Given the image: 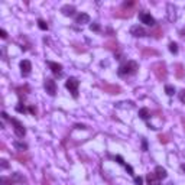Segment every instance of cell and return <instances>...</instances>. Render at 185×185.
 I'll return each instance as SVG.
<instances>
[{"label":"cell","mask_w":185,"mask_h":185,"mask_svg":"<svg viewBox=\"0 0 185 185\" xmlns=\"http://www.w3.org/2000/svg\"><path fill=\"white\" fill-rule=\"evenodd\" d=\"M138 70H139L138 62H136V61H127V62H124V64H122V65L119 66L117 74H119L120 77L135 75V74L138 72Z\"/></svg>","instance_id":"cell-1"},{"label":"cell","mask_w":185,"mask_h":185,"mask_svg":"<svg viewBox=\"0 0 185 185\" xmlns=\"http://www.w3.org/2000/svg\"><path fill=\"white\" fill-rule=\"evenodd\" d=\"M152 71L153 74L156 75V78L159 81H163L166 78V75H168V71H166V66L163 62H158V64H155V65L152 66Z\"/></svg>","instance_id":"cell-2"},{"label":"cell","mask_w":185,"mask_h":185,"mask_svg":"<svg viewBox=\"0 0 185 185\" xmlns=\"http://www.w3.org/2000/svg\"><path fill=\"white\" fill-rule=\"evenodd\" d=\"M78 86H80V81L77 80V78H74V77H71V78H68L65 82V87L70 90V93L72 94V97L74 99H77L78 97Z\"/></svg>","instance_id":"cell-3"},{"label":"cell","mask_w":185,"mask_h":185,"mask_svg":"<svg viewBox=\"0 0 185 185\" xmlns=\"http://www.w3.org/2000/svg\"><path fill=\"white\" fill-rule=\"evenodd\" d=\"M10 122H12V124L14 126V133H16V136L18 138H23L25 136V133H26V130H25L23 127V124L20 123V122H18L16 119H10Z\"/></svg>","instance_id":"cell-4"},{"label":"cell","mask_w":185,"mask_h":185,"mask_svg":"<svg viewBox=\"0 0 185 185\" xmlns=\"http://www.w3.org/2000/svg\"><path fill=\"white\" fill-rule=\"evenodd\" d=\"M43 87H45V90L49 95H55L57 93V84H55V81L51 80V78H46L45 82H43Z\"/></svg>","instance_id":"cell-5"},{"label":"cell","mask_w":185,"mask_h":185,"mask_svg":"<svg viewBox=\"0 0 185 185\" xmlns=\"http://www.w3.org/2000/svg\"><path fill=\"white\" fill-rule=\"evenodd\" d=\"M114 16H116V18L127 19V18H132L133 16V10L132 9H126V7H120V9L114 10Z\"/></svg>","instance_id":"cell-6"},{"label":"cell","mask_w":185,"mask_h":185,"mask_svg":"<svg viewBox=\"0 0 185 185\" xmlns=\"http://www.w3.org/2000/svg\"><path fill=\"white\" fill-rule=\"evenodd\" d=\"M139 19H140L142 23L147 25V26H153V25H155V19H153L149 13H146V12H140V13H139Z\"/></svg>","instance_id":"cell-7"},{"label":"cell","mask_w":185,"mask_h":185,"mask_svg":"<svg viewBox=\"0 0 185 185\" xmlns=\"http://www.w3.org/2000/svg\"><path fill=\"white\" fill-rule=\"evenodd\" d=\"M20 71H22V75L23 77H29L30 75V71H32V64L28 59H23L20 62Z\"/></svg>","instance_id":"cell-8"},{"label":"cell","mask_w":185,"mask_h":185,"mask_svg":"<svg viewBox=\"0 0 185 185\" xmlns=\"http://www.w3.org/2000/svg\"><path fill=\"white\" fill-rule=\"evenodd\" d=\"M130 33H132L133 36H136V38H142V36H146L147 35L146 30H145L142 26H139V25L132 26V28H130Z\"/></svg>","instance_id":"cell-9"},{"label":"cell","mask_w":185,"mask_h":185,"mask_svg":"<svg viewBox=\"0 0 185 185\" xmlns=\"http://www.w3.org/2000/svg\"><path fill=\"white\" fill-rule=\"evenodd\" d=\"M101 88L104 90V93H109V94H120V87L119 86H111V84H103Z\"/></svg>","instance_id":"cell-10"},{"label":"cell","mask_w":185,"mask_h":185,"mask_svg":"<svg viewBox=\"0 0 185 185\" xmlns=\"http://www.w3.org/2000/svg\"><path fill=\"white\" fill-rule=\"evenodd\" d=\"M48 65H49V68H51V71L55 74V75L61 77L62 75V66L59 65V64H57V62H48Z\"/></svg>","instance_id":"cell-11"},{"label":"cell","mask_w":185,"mask_h":185,"mask_svg":"<svg viewBox=\"0 0 185 185\" xmlns=\"http://www.w3.org/2000/svg\"><path fill=\"white\" fill-rule=\"evenodd\" d=\"M75 22L78 25H84V23H88L90 22V16L87 13H80L78 16L75 18Z\"/></svg>","instance_id":"cell-12"},{"label":"cell","mask_w":185,"mask_h":185,"mask_svg":"<svg viewBox=\"0 0 185 185\" xmlns=\"http://www.w3.org/2000/svg\"><path fill=\"white\" fill-rule=\"evenodd\" d=\"M146 181H147V185H159V178L156 176V174H147L146 176Z\"/></svg>","instance_id":"cell-13"},{"label":"cell","mask_w":185,"mask_h":185,"mask_svg":"<svg viewBox=\"0 0 185 185\" xmlns=\"http://www.w3.org/2000/svg\"><path fill=\"white\" fill-rule=\"evenodd\" d=\"M117 42L114 41V39H110V41H107V42L104 43V48L106 49H110V51H117Z\"/></svg>","instance_id":"cell-14"},{"label":"cell","mask_w":185,"mask_h":185,"mask_svg":"<svg viewBox=\"0 0 185 185\" xmlns=\"http://www.w3.org/2000/svg\"><path fill=\"white\" fill-rule=\"evenodd\" d=\"M61 12L65 16H72V14L75 13V9H74V6H70V5H66V6H64L61 9Z\"/></svg>","instance_id":"cell-15"},{"label":"cell","mask_w":185,"mask_h":185,"mask_svg":"<svg viewBox=\"0 0 185 185\" xmlns=\"http://www.w3.org/2000/svg\"><path fill=\"white\" fill-rule=\"evenodd\" d=\"M175 74L178 78H184L185 70H184V66H182V64H176L175 65Z\"/></svg>","instance_id":"cell-16"},{"label":"cell","mask_w":185,"mask_h":185,"mask_svg":"<svg viewBox=\"0 0 185 185\" xmlns=\"http://www.w3.org/2000/svg\"><path fill=\"white\" fill-rule=\"evenodd\" d=\"M155 174L159 179H163L166 178V169L165 168H162V166H156V169H155Z\"/></svg>","instance_id":"cell-17"},{"label":"cell","mask_w":185,"mask_h":185,"mask_svg":"<svg viewBox=\"0 0 185 185\" xmlns=\"http://www.w3.org/2000/svg\"><path fill=\"white\" fill-rule=\"evenodd\" d=\"M151 116V113H149V110L145 107V109H140L139 110V117L140 119H143V120H147V117Z\"/></svg>","instance_id":"cell-18"},{"label":"cell","mask_w":185,"mask_h":185,"mask_svg":"<svg viewBox=\"0 0 185 185\" xmlns=\"http://www.w3.org/2000/svg\"><path fill=\"white\" fill-rule=\"evenodd\" d=\"M14 159H16V161H19V162H22V163H26L28 159H29V156H28V155H22V153H16V155H14Z\"/></svg>","instance_id":"cell-19"},{"label":"cell","mask_w":185,"mask_h":185,"mask_svg":"<svg viewBox=\"0 0 185 185\" xmlns=\"http://www.w3.org/2000/svg\"><path fill=\"white\" fill-rule=\"evenodd\" d=\"M13 146L16 147V149H18L19 152H23V151H26V149H28V146H26L25 143H22V142H14V143H13Z\"/></svg>","instance_id":"cell-20"},{"label":"cell","mask_w":185,"mask_h":185,"mask_svg":"<svg viewBox=\"0 0 185 185\" xmlns=\"http://www.w3.org/2000/svg\"><path fill=\"white\" fill-rule=\"evenodd\" d=\"M165 93L168 95H174L175 94V88H174L172 86H165Z\"/></svg>","instance_id":"cell-21"},{"label":"cell","mask_w":185,"mask_h":185,"mask_svg":"<svg viewBox=\"0 0 185 185\" xmlns=\"http://www.w3.org/2000/svg\"><path fill=\"white\" fill-rule=\"evenodd\" d=\"M158 139H159V142L161 143H168L169 142V136H168V135H159Z\"/></svg>","instance_id":"cell-22"},{"label":"cell","mask_w":185,"mask_h":185,"mask_svg":"<svg viewBox=\"0 0 185 185\" xmlns=\"http://www.w3.org/2000/svg\"><path fill=\"white\" fill-rule=\"evenodd\" d=\"M169 51H171L172 54H176L178 52V45H176L175 42H171L169 43Z\"/></svg>","instance_id":"cell-23"},{"label":"cell","mask_w":185,"mask_h":185,"mask_svg":"<svg viewBox=\"0 0 185 185\" xmlns=\"http://www.w3.org/2000/svg\"><path fill=\"white\" fill-rule=\"evenodd\" d=\"M147 55H158V52L153 49H143V57H147Z\"/></svg>","instance_id":"cell-24"},{"label":"cell","mask_w":185,"mask_h":185,"mask_svg":"<svg viewBox=\"0 0 185 185\" xmlns=\"http://www.w3.org/2000/svg\"><path fill=\"white\" fill-rule=\"evenodd\" d=\"M151 35H153L155 38H161V35H162V29L161 28H158V29H155L153 32H151Z\"/></svg>","instance_id":"cell-25"},{"label":"cell","mask_w":185,"mask_h":185,"mask_svg":"<svg viewBox=\"0 0 185 185\" xmlns=\"http://www.w3.org/2000/svg\"><path fill=\"white\" fill-rule=\"evenodd\" d=\"M38 26L42 29V30H46V29H48L46 22H43V20H38Z\"/></svg>","instance_id":"cell-26"},{"label":"cell","mask_w":185,"mask_h":185,"mask_svg":"<svg viewBox=\"0 0 185 185\" xmlns=\"http://www.w3.org/2000/svg\"><path fill=\"white\" fill-rule=\"evenodd\" d=\"M90 29H91V30H94V32H99V30H100L99 23H91L90 25Z\"/></svg>","instance_id":"cell-27"},{"label":"cell","mask_w":185,"mask_h":185,"mask_svg":"<svg viewBox=\"0 0 185 185\" xmlns=\"http://www.w3.org/2000/svg\"><path fill=\"white\" fill-rule=\"evenodd\" d=\"M132 6H135L133 2H124V3H123V7H126V9H130Z\"/></svg>","instance_id":"cell-28"},{"label":"cell","mask_w":185,"mask_h":185,"mask_svg":"<svg viewBox=\"0 0 185 185\" xmlns=\"http://www.w3.org/2000/svg\"><path fill=\"white\" fill-rule=\"evenodd\" d=\"M179 99H181V101H182V103H185V90H182L179 93Z\"/></svg>","instance_id":"cell-29"},{"label":"cell","mask_w":185,"mask_h":185,"mask_svg":"<svg viewBox=\"0 0 185 185\" xmlns=\"http://www.w3.org/2000/svg\"><path fill=\"white\" fill-rule=\"evenodd\" d=\"M16 110H18L19 113H25V111H26V109H25V107H22V103H20V106H18V107H16Z\"/></svg>","instance_id":"cell-30"},{"label":"cell","mask_w":185,"mask_h":185,"mask_svg":"<svg viewBox=\"0 0 185 185\" xmlns=\"http://www.w3.org/2000/svg\"><path fill=\"white\" fill-rule=\"evenodd\" d=\"M142 182H143V179L140 178V176H138V178H135V184H136V185H142Z\"/></svg>","instance_id":"cell-31"},{"label":"cell","mask_w":185,"mask_h":185,"mask_svg":"<svg viewBox=\"0 0 185 185\" xmlns=\"http://www.w3.org/2000/svg\"><path fill=\"white\" fill-rule=\"evenodd\" d=\"M0 36H2L3 39L7 38V33H6V30H3V29H2V30H0Z\"/></svg>","instance_id":"cell-32"},{"label":"cell","mask_w":185,"mask_h":185,"mask_svg":"<svg viewBox=\"0 0 185 185\" xmlns=\"http://www.w3.org/2000/svg\"><path fill=\"white\" fill-rule=\"evenodd\" d=\"M29 111L32 114H36V109H35V107H29Z\"/></svg>","instance_id":"cell-33"},{"label":"cell","mask_w":185,"mask_h":185,"mask_svg":"<svg viewBox=\"0 0 185 185\" xmlns=\"http://www.w3.org/2000/svg\"><path fill=\"white\" fill-rule=\"evenodd\" d=\"M2 168H3V169L7 168V162H6V161H2Z\"/></svg>","instance_id":"cell-34"},{"label":"cell","mask_w":185,"mask_h":185,"mask_svg":"<svg viewBox=\"0 0 185 185\" xmlns=\"http://www.w3.org/2000/svg\"><path fill=\"white\" fill-rule=\"evenodd\" d=\"M77 127L78 129H86V126H84V124H77Z\"/></svg>","instance_id":"cell-35"},{"label":"cell","mask_w":185,"mask_h":185,"mask_svg":"<svg viewBox=\"0 0 185 185\" xmlns=\"http://www.w3.org/2000/svg\"><path fill=\"white\" fill-rule=\"evenodd\" d=\"M181 169H182V171L185 172V163H184V165H181Z\"/></svg>","instance_id":"cell-36"},{"label":"cell","mask_w":185,"mask_h":185,"mask_svg":"<svg viewBox=\"0 0 185 185\" xmlns=\"http://www.w3.org/2000/svg\"><path fill=\"white\" fill-rule=\"evenodd\" d=\"M184 129H185V119H184Z\"/></svg>","instance_id":"cell-37"}]
</instances>
